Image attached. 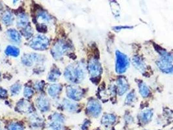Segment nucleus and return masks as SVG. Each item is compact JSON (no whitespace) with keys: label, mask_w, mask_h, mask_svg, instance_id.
<instances>
[{"label":"nucleus","mask_w":173,"mask_h":130,"mask_svg":"<svg viewBox=\"0 0 173 130\" xmlns=\"http://www.w3.org/2000/svg\"><path fill=\"white\" fill-rule=\"evenodd\" d=\"M153 116V111L150 109H145L140 113V118L142 122L147 123L151 121Z\"/></svg>","instance_id":"6ab92c4d"},{"label":"nucleus","mask_w":173,"mask_h":130,"mask_svg":"<svg viewBox=\"0 0 173 130\" xmlns=\"http://www.w3.org/2000/svg\"><path fill=\"white\" fill-rule=\"evenodd\" d=\"M36 105L41 111L46 112L49 109V102L44 96H40L35 100Z\"/></svg>","instance_id":"9d476101"},{"label":"nucleus","mask_w":173,"mask_h":130,"mask_svg":"<svg viewBox=\"0 0 173 130\" xmlns=\"http://www.w3.org/2000/svg\"><path fill=\"white\" fill-rule=\"evenodd\" d=\"M41 56L37 54H26L23 56L22 62L27 66H31L34 62L41 61Z\"/></svg>","instance_id":"9b49d317"},{"label":"nucleus","mask_w":173,"mask_h":130,"mask_svg":"<svg viewBox=\"0 0 173 130\" xmlns=\"http://www.w3.org/2000/svg\"><path fill=\"white\" fill-rule=\"evenodd\" d=\"M118 92L120 96H122L128 91L129 89L128 83L124 78L121 77L118 79Z\"/></svg>","instance_id":"f8f14e48"},{"label":"nucleus","mask_w":173,"mask_h":130,"mask_svg":"<svg viewBox=\"0 0 173 130\" xmlns=\"http://www.w3.org/2000/svg\"><path fill=\"white\" fill-rule=\"evenodd\" d=\"M21 90V85L19 83H15L11 87V92L12 96H16L19 94Z\"/></svg>","instance_id":"bb28decb"},{"label":"nucleus","mask_w":173,"mask_h":130,"mask_svg":"<svg viewBox=\"0 0 173 130\" xmlns=\"http://www.w3.org/2000/svg\"><path fill=\"white\" fill-rule=\"evenodd\" d=\"M63 106H64V108L66 110H67L68 111L74 112L77 110L78 105L74 102L67 100V99H64L63 100Z\"/></svg>","instance_id":"412c9836"},{"label":"nucleus","mask_w":173,"mask_h":130,"mask_svg":"<svg viewBox=\"0 0 173 130\" xmlns=\"http://www.w3.org/2000/svg\"><path fill=\"white\" fill-rule=\"evenodd\" d=\"M116 121V116L113 114H105L102 118V124L104 126H111L114 124Z\"/></svg>","instance_id":"a211bd4d"},{"label":"nucleus","mask_w":173,"mask_h":130,"mask_svg":"<svg viewBox=\"0 0 173 130\" xmlns=\"http://www.w3.org/2000/svg\"><path fill=\"white\" fill-rule=\"evenodd\" d=\"M133 65L138 70L141 72H145L146 70V65L145 62L142 61L141 57L138 56H135L132 59Z\"/></svg>","instance_id":"4468645a"},{"label":"nucleus","mask_w":173,"mask_h":130,"mask_svg":"<svg viewBox=\"0 0 173 130\" xmlns=\"http://www.w3.org/2000/svg\"><path fill=\"white\" fill-rule=\"evenodd\" d=\"M7 96V92L6 90L0 88V98H5Z\"/></svg>","instance_id":"473e14b6"},{"label":"nucleus","mask_w":173,"mask_h":130,"mask_svg":"<svg viewBox=\"0 0 173 130\" xmlns=\"http://www.w3.org/2000/svg\"><path fill=\"white\" fill-rule=\"evenodd\" d=\"M5 53L7 55L18 57L20 54V50L18 48L13 46H9L5 49Z\"/></svg>","instance_id":"b1692460"},{"label":"nucleus","mask_w":173,"mask_h":130,"mask_svg":"<svg viewBox=\"0 0 173 130\" xmlns=\"http://www.w3.org/2000/svg\"><path fill=\"white\" fill-rule=\"evenodd\" d=\"M43 85H44V82H42V81L36 83V85H35V87L38 90H42L43 86H44Z\"/></svg>","instance_id":"72a5a7b5"},{"label":"nucleus","mask_w":173,"mask_h":130,"mask_svg":"<svg viewBox=\"0 0 173 130\" xmlns=\"http://www.w3.org/2000/svg\"><path fill=\"white\" fill-rule=\"evenodd\" d=\"M157 51L159 53V55L161 57V59L165 60V61H167L169 62H172L173 61V55L170 54V53L165 51L164 49H157Z\"/></svg>","instance_id":"393cba45"},{"label":"nucleus","mask_w":173,"mask_h":130,"mask_svg":"<svg viewBox=\"0 0 173 130\" xmlns=\"http://www.w3.org/2000/svg\"><path fill=\"white\" fill-rule=\"evenodd\" d=\"M33 29L29 25H27L22 29V33L24 34V35L25 36V37H30L32 35H33Z\"/></svg>","instance_id":"c756f323"},{"label":"nucleus","mask_w":173,"mask_h":130,"mask_svg":"<svg viewBox=\"0 0 173 130\" xmlns=\"http://www.w3.org/2000/svg\"><path fill=\"white\" fill-rule=\"evenodd\" d=\"M129 65L128 57L119 51H116V72L118 74H123Z\"/></svg>","instance_id":"f03ea898"},{"label":"nucleus","mask_w":173,"mask_h":130,"mask_svg":"<svg viewBox=\"0 0 173 130\" xmlns=\"http://www.w3.org/2000/svg\"><path fill=\"white\" fill-rule=\"evenodd\" d=\"M17 109L19 111L22 113H28L31 111V105L30 103L26 100H22L18 102L17 104Z\"/></svg>","instance_id":"dca6fc26"},{"label":"nucleus","mask_w":173,"mask_h":130,"mask_svg":"<svg viewBox=\"0 0 173 130\" xmlns=\"http://www.w3.org/2000/svg\"><path fill=\"white\" fill-rule=\"evenodd\" d=\"M139 92H140L141 95L143 98L148 97L150 93V90L149 88L148 87V86L146 85L145 83L141 82L139 84Z\"/></svg>","instance_id":"5701e85b"},{"label":"nucleus","mask_w":173,"mask_h":130,"mask_svg":"<svg viewBox=\"0 0 173 130\" xmlns=\"http://www.w3.org/2000/svg\"><path fill=\"white\" fill-rule=\"evenodd\" d=\"M86 110H87L89 115L94 116V117H97L100 114L102 111L101 105L97 100L91 99L88 102Z\"/></svg>","instance_id":"6e6552de"},{"label":"nucleus","mask_w":173,"mask_h":130,"mask_svg":"<svg viewBox=\"0 0 173 130\" xmlns=\"http://www.w3.org/2000/svg\"><path fill=\"white\" fill-rule=\"evenodd\" d=\"M89 124V121H87L86 122H85V123H84V126H82V128L84 129H86V128H87Z\"/></svg>","instance_id":"f704fd0d"},{"label":"nucleus","mask_w":173,"mask_h":130,"mask_svg":"<svg viewBox=\"0 0 173 130\" xmlns=\"http://www.w3.org/2000/svg\"><path fill=\"white\" fill-rule=\"evenodd\" d=\"M158 67L161 70L166 74H172L173 73V65L171 62L165 61L164 59H160L156 62Z\"/></svg>","instance_id":"1a4fd4ad"},{"label":"nucleus","mask_w":173,"mask_h":130,"mask_svg":"<svg viewBox=\"0 0 173 130\" xmlns=\"http://www.w3.org/2000/svg\"><path fill=\"white\" fill-rule=\"evenodd\" d=\"M9 130H24V128L18 123H12L9 126Z\"/></svg>","instance_id":"7c9ffc66"},{"label":"nucleus","mask_w":173,"mask_h":130,"mask_svg":"<svg viewBox=\"0 0 173 130\" xmlns=\"http://www.w3.org/2000/svg\"><path fill=\"white\" fill-rule=\"evenodd\" d=\"M49 40L46 36L39 35L35 36L29 43L31 48L35 50H44L49 46Z\"/></svg>","instance_id":"7ed1b4c3"},{"label":"nucleus","mask_w":173,"mask_h":130,"mask_svg":"<svg viewBox=\"0 0 173 130\" xmlns=\"http://www.w3.org/2000/svg\"><path fill=\"white\" fill-rule=\"evenodd\" d=\"M70 49V46L64 41H59L53 46L51 53L55 59H60Z\"/></svg>","instance_id":"20e7f679"},{"label":"nucleus","mask_w":173,"mask_h":130,"mask_svg":"<svg viewBox=\"0 0 173 130\" xmlns=\"http://www.w3.org/2000/svg\"><path fill=\"white\" fill-rule=\"evenodd\" d=\"M51 17L47 12L44 11H40L36 16V21L41 25H43L44 24L49 22L51 20Z\"/></svg>","instance_id":"ddd939ff"},{"label":"nucleus","mask_w":173,"mask_h":130,"mask_svg":"<svg viewBox=\"0 0 173 130\" xmlns=\"http://www.w3.org/2000/svg\"><path fill=\"white\" fill-rule=\"evenodd\" d=\"M62 88V86L60 84L52 85L48 89V94L52 97H57L61 92Z\"/></svg>","instance_id":"2eb2a0df"},{"label":"nucleus","mask_w":173,"mask_h":130,"mask_svg":"<svg viewBox=\"0 0 173 130\" xmlns=\"http://www.w3.org/2000/svg\"><path fill=\"white\" fill-rule=\"evenodd\" d=\"M65 118L59 113H55L51 116V121L49 123V128L51 130H63L64 127Z\"/></svg>","instance_id":"39448f33"},{"label":"nucleus","mask_w":173,"mask_h":130,"mask_svg":"<svg viewBox=\"0 0 173 130\" xmlns=\"http://www.w3.org/2000/svg\"><path fill=\"white\" fill-rule=\"evenodd\" d=\"M31 122H32V124L34 125L35 127H39V126H41V124L43 122V121L42 118H40V116L34 115V116H33L31 118Z\"/></svg>","instance_id":"cd10ccee"},{"label":"nucleus","mask_w":173,"mask_h":130,"mask_svg":"<svg viewBox=\"0 0 173 130\" xmlns=\"http://www.w3.org/2000/svg\"><path fill=\"white\" fill-rule=\"evenodd\" d=\"M135 99H136V96H135V92H129L126 98V104H132L134 102H135Z\"/></svg>","instance_id":"c85d7f7f"},{"label":"nucleus","mask_w":173,"mask_h":130,"mask_svg":"<svg viewBox=\"0 0 173 130\" xmlns=\"http://www.w3.org/2000/svg\"><path fill=\"white\" fill-rule=\"evenodd\" d=\"M24 96L25 98H29L33 94V91L31 88L26 86L24 89Z\"/></svg>","instance_id":"2f4dec72"},{"label":"nucleus","mask_w":173,"mask_h":130,"mask_svg":"<svg viewBox=\"0 0 173 130\" xmlns=\"http://www.w3.org/2000/svg\"><path fill=\"white\" fill-rule=\"evenodd\" d=\"M66 95L72 100L79 101L82 98L84 92L78 86L70 85L66 87Z\"/></svg>","instance_id":"0eeeda50"},{"label":"nucleus","mask_w":173,"mask_h":130,"mask_svg":"<svg viewBox=\"0 0 173 130\" xmlns=\"http://www.w3.org/2000/svg\"><path fill=\"white\" fill-rule=\"evenodd\" d=\"M2 21L6 25H11L14 21V16L11 12H6L3 16Z\"/></svg>","instance_id":"4be33fe9"},{"label":"nucleus","mask_w":173,"mask_h":130,"mask_svg":"<svg viewBox=\"0 0 173 130\" xmlns=\"http://www.w3.org/2000/svg\"><path fill=\"white\" fill-rule=\"evenodd\" d=\"M0 76H1V74H0Z\"/></svg>","instance_id":"c9c22d12"},{"label":"nucleus","mask_w":173,"mask_h":130,"mask_svg":"<svg viewBox=\"0 0 173 130\" xmlns=\"http://www.w3.org/2000/svg\"><path fill=\"white\" fill-rule=\"evenodd\" d=\"M88 70L92 78H96L100 76L102 73V66L98 59L92 58L88 65Z\"/></svg>","instance_id":"423d86ee"},{"label":"nucleus","mask_w":173,"mask_h":130,"mask_svg":"<svg viewBox=\"0 0 173 130\" xmlns=\"http://www.w3.org/2000/svg\"><path fill=\"white\" fill-rule=\"evenodd\" d=\"M7 35L11 41L14 42H20L21 41V35L15 29H9L7 31Z\"/></svg>","instance_id":"f3484780"},{"label":"nucleus","mask_w":173,"mask_h":130,"mask_svg":"<svg viewBox=\"0 0 173 130\" xmlns=\"http://www.w3.org/2000/svg\"><path fill=\"white\" fill-rule=\"evenodd\" d=\"M0 130H3V129H0Z\"/></svg>","instance_id":"e433bc0d"},{"label":"nucleus","mask_w":173,"mask_h":130,"mask_svg":"<svg viewBox=\"0 0 173 130\" xmlns=\"http://www.w3.org/2000/svg\"><path fill=\"white\" fill-rule=\"evenodd\" d=\"M86 66L84 62H78L70 65L65 71V77L68 81L78 83L86 76Z\"/></svg>","instance_id":"f257e3e1"},{"label":"nucleus","mask_w":173,"mask_h":130,"mask_svg":"<svg viewBox=\"0 0 173 130\" xmlns=\"http://www.w3.org/2000/svg\"><path fill=\"white\" fill-rule=\"evenodd\" d=\"M28 16L24 13L20 14L18 16L17 18V25L19 28H24L26 26L28 25Z\"/></svg>","instance_id":"aec40b11"},{"label":"nucleus","mask_w":173,"mask_h":130,"mask_svg":"<svg viewBox=\"0 0 173 130\" xmlns=\"http://www.w3.org/2000/svg\"><path fill=\"white\" fill-rule=\"evenodd\" d=\"M60 76H61V73H60L58 70H54L49 74L48 79L49 81L54 82L57 81L60 77Z\"/></svg>","instance_id":"a878e982"}]
</instances>
